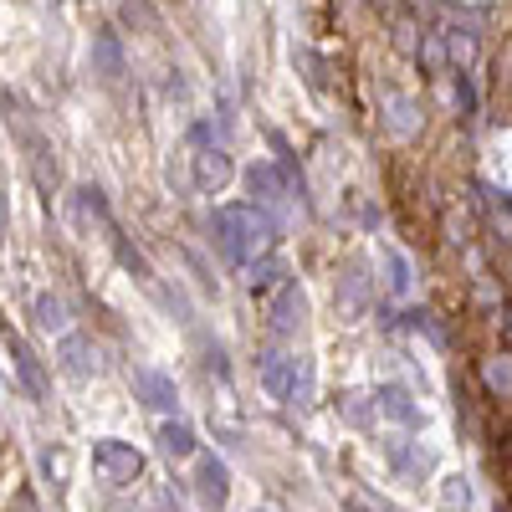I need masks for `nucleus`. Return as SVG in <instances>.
Segmentation results:
<instances>
[{"mask_svg":"<svg viewBox=\"0 0 512 512\" xmlns=\"http://www.w3.org/2000/svg\"><path fill=\"white\" fill-rule=\"evenodd\" d=\"M210 231H216L221 256L241 272L251 262H262V256H272V246H277V221L256 205H221L216 216H210Z\"/></svg>","mask_w":512,"mask_h":512,"instance_id":"nucleus-1","label":"nucleus"},{"mask_svg":"<svg viewBox=\"0 0 512 512\" xmlns=\"http://www.w3.org/2000/svg\"><path fill=\"white\" fill-rule=\"evenodd\" d=\"M246 190H251V205L267 210L272 221H282L292 205H308L303 175L292 169V159H282V164H251L246 169Z\"/></svg>","mask_w":512,"mask_h":512,"instance_id":"nucleus-2","label":"nucleus"},{"mask_svg":"<svg viewBox=\"0 0 512 512\" xmlns=\"http://www.w3.org/2000/svg\"><path fill=\"white\" fill-rule=\"evenodd\" d=\"M262 390L282 405H313V364L303 354H282V349H267L262 354Z\"/></svg>","mask_w":512,"mask_h":512,"instance_id":"nucleus-3","label":"nucleus"},{"mask_svg":"<svg viewBox=\"0 0 512 512\" xmlns=\"http://www.w3.org/2000/svg\"><path fill=\"white\" fill-rule=\"evenodd\" d=\"M93 466L108 487H134L139 472H144V456L128 446V441H98L93 446Z\"/></svg>","mask_w":512,"mask_h":512,"instance_id":"nucleus-4","label":"nucleus"},{"mask_svg":"<svg viewBox=\"0 0 512 512\" xmlns=\"http://www.w3.org/2000/svg\"><path fill=\"white\" fill-rule=\"evenodd\" d=\"M195 497H200V507H210V512H221V507L231 502V472H226V461H221L216 451H200V456H195Z\"/></svg>","mask_w":512,"mask_h":512,"instance_id":"nucleus-5","label":"nucleus"},{"mask_svg":"<svg viewBox=\"0 0 512 512\" xmlns=\"http://www.w3.org/2000/svg\"><path fill=\"white\" fill-rule=\"evenodd\" d=\"M303 318H308V297H303V287L287 282L282 292H272V303H267V328H272V338H297Z\"/></svg>","mask_w":512,"mask_h":512,"instance_id":"nucleus-6","label":"nucleus"},{"mask_svg":"<svg viewBox=\"0 0 512 512\" xmlns=\"http://www.w3.org/2000/svg\"><path fill=\"white\" fill-rule=\"evenodd\" d=\"M134 390H139V400H144L149 410H159L164 420H175L180 390H175V379H169V374H159V369H134Z\"/></svg>","mask_w":512,"mask_h":512,"instance_id":"nucleus-7","label":"nucleus"},{"mask_svg":"<svg viewBox=\"0 0 512 512\" xmlns=\"http://www.w3.org/2000/svg\"><path fill=\"white\" fill-rule=\"evenodd\" d=\"M6 359H11V369H16V379H21V390H26L31 400H47V374H41L36 354L26 349V338L11 333V328H6Z\"/></svg>","mask_w":512,"mask_h":512,"instance_id":"nucleus-8","label":"nucleus"},{"mask_svg":"<svg viewBox=\"0 0 512 512\" xmlns=\"http://www.w3.org/2000/svg\"><path fill=\"white\" fill-rule=\"evenodd\" d=\"M374 410L390 415L395 425H405V431H420V425H425V410L415 405V395L405 390V384H379V390H374Z\"/></svg>","mask_w":512,"mask_h":512,"instance_id":"nucleus-9","label":"nucleus"},{"mask_svg":"<svg viewBox=\"0 0 512 512\" xmlns=\"http://www.w3.org/2000/svg\"><path fill=\"white\" fill-rule=\"evenodd\" d=\"M384 461H390L405 482H425V477L436 472V456H431V451L415 446V441H395V436L384 441Z\"/></svg>","mask_w":512,"mask_h":512,"instance_id":"nucleus-10","label":"nucleus"},{"mask_svg":"<svg viewBox=\"0 0 512 512\" xmlns=\"http://www.w3.org/2000/svg\"><path fill=\"white\" fill-rule=\"evenodd\" d=\"M231 180V154H226V144H195V185L200 190H221Z\"/></svg>","mask_w":512,"mask_h":512,"instance_id":"nucleus-11","label":"nucleus"},{"mask_svg":"<svg viewBox=\"0 0 512 512\" xmlns=\"http://www.w3.org/2000/svg\"><path fill=\"white\" fill-rule=\"evenodd\" d=\"M287 282H292V277H287V262H282L277 251L246 267V292H251V297H272V292H282Z\"/></svg>","mask_w":512,"mask_h":512,"instance_id":"nucleus-12","label":"nucleus"},{"mask_svg":"<svg viewBox=\"0 0 512 512\" xmlns=\"http://www.w3.org/2000/svg\"><path fill=\"white\" fill-rule=\"evenodd\" d=\"M57 359L72 379H88L98 369V349H93V338H82V333H62V344H57Z\"/></svg>","mask_w":512,"mask_h":512,"instance_id":"nucleus-13","label":"nucleus"},{"mask_svg":"<svg viewBox=\"0 0 512 512\" xmlns=\"http://www.w3.org/2000/svg\"><path fill=\"white\" fill-rule=\"evenodd\" d=\"M159 451L169 456V461H185V456H200V446H195V431H190V420H159Z\"/></svg>","mask_w":512,"mask_h":512,"instance_id":"nucleus-14","label":"nucleus"},{"mask_svg":"<svg viewBox=\"0 0 512 512\" xmlns=\"http://www.w3.org/2000/svg\"><path fill=\"white\" fill-rule=\"evenodd\" d=\"M364 297H369V277H364V267L354 262L344 277H338V313L359 318V313H364Z\"/></svg>","mask_w":512,"mask_h":512,"instance_id":"nucleus-15","label":"nucleus"},{"mask_svg":"<svg viewBox=\"0 0 512 512\" xmlns=\"http://www.w3.org/2000/svg\"><path fill=\"white\" fill-rule=\"evenodd\" d=\"M93 67H98L103 82H118V77H123V47H118L113 31H98V36H93Z\"/></svg>","mask_w":512,"mask_h":512,"instance_id":"nucleus-16","label":"nucleus"},{"mask_svg":"<svg viewBox=\"0 0 512 512\" xmlns=\"http://www.w3.org/2000/svg\"><path fill=\"white\" fill-rule=\"evenodd\" d=\"M415 57H420V72H425V77H441V72H451V47H446V31H425Z\"/></svg>","mask_w":512,"mask_h":512,"instance_id":"nucleus-17","label":"nucleus"},{"mask_svg":"<svg viewBox=\"0 0 512 512\" xmlns=\"http://www.w3.org/2000/svg\"><path fill=\"white\" fill-rule=\"evenodd\" d=\"M446 31V47H451V72H472L477 62V31H461V26H441Z\"/></svg>","mask_w":512,"mask_h":512,"instance_id":"nucleus-18","label":"nucleus"},{"mask_svg":"<svg viewBox=\"0 0 512 512\" xmlns=\"http://www.w3.org/2000/svg\"><path fill=\"white\" fill-rule=\"evenodd\" d=\"M108 241H113V251H118V262H123L128 272H134V277H139L144 287H154V267L144 262V251H139V246H128V236H123L118 226L108 231Z\"/></svg>","mask_w":512,"mask_h":512,"instance_id":"nucleus-19","label":"nucleus"},{"mask_svg":"<svg viewBox=\"0 0 512 512\" xmlns=\"http://www.w3.org/2000/svg\"><path fill=\"white\" fill-rule=\"evenodd\" d=\"M77 216H82V221H98L103 231H113L108 200H103V190H98V185H82V190H77Z\"/></svg>","mask_w":512,"mask_h":512,"instance_id":"nucleus-20","label":"nucleus"},{"mask_svg":"<svg viewBox=\"0 0 512 512\" xmlns=\"http://www.w3.org/2000/svg\"><path fill=\"white\" fill-rule=\"evenodd\" d=\"M477 200H482V210L492 216V226H497L502 236H512V200H502L492 185H477Z\"/></svg>","mask_w":512,"mask_h":512,"instance_id":"nucleus-21","label":"nucleus"},{"mask_svg":"<svg viewBox=\"0 0 512 512\" xmlns=\"http://www.w3.org/2000/svg\"><path fill=\"white\" fill-rule=\"evenodd\" d=\"M36 323L47 328V333H72V328H67V308H62V297H52V292H41V297H36Z\"/></svg>","mask_w":512,"mask_h":512,"instance_id":"nucleus-22","label":"nucleus"},{"mask_svg":"<svg viewBox=\"0 0 512 512\" xmlns=\"http://www.w3.org/2000/svg\"><path fill=\"white\" fill-rule=\"evenodd\" d=\"M441 512H472V482H466V477H446L441 482Z\"/></svg>","mask_w":512,"mask_h":512,"instance_id":"nucleus-23","label":"nucleus"},{"mask_svg":"<svg viewBox=\"0 0 512 512\" xmlns=\"http://www.w3.org/2000/svg\"><path fill=\"white\" fill-rule=\"evenodd\" d=\"M482 379H487V390H492V395H512V359H507V354L487 359Z\"/></svg>","mask_w":512,"mask_h":512,"instance_id":"nucleus-24","label":"nucleus"},{"mask_svg":"<svg viewBox=\"0 0 512 512\" xmlns=\"http://www.w3.org/2000/svg\"><path fill=\"white\" fill-rule=\"evenodd\" d=\"M456 113L466 123L477 118V82H472V72H456Z\"/></svg>","mask_w":512,"mask_h":512,"instance_id":"nucleus-25","label":"nucleus"},{"mask_svg":"<svg viewBox=\"0 0 512 512\" xmlns=\"http://www.w3.org/2000/svg\"><path fill=\"white\" fill-rule=\"evenodd\" d=\"M384 267H390V292L405 297V292H410V267H405V256L390 251V256H384Z\"/></svg>","mask_w":512,"mask_h":512,"instance_id":"nucleus-26","label":"nucleus"},{"mask_svg":"<svg viewBox=\"0 0 512 512\" xmlns=\"http://www.w3.org/2000/svg\"><path fill=\"white\" fill-rule=\"evenodd\" d=\"M369 405H374V400H369ZM369 405H364V395H349V400H344V415H349L354 425H369Z\"/></svg>","mask_w":512,"mask_h":512,"instance_id":"nucleus-27","label":"nucleus"},{"mask_svg":"<svg viewBox=\"0 0 512 512\" xmlns=\"http://www.w3.org/2000/svg\"><path fill=\"white\" fill-rule=\"evenodd\" d=\"M349 512H374V507H369L364 497H349ZM379 512H384V507H379Z\"/></svg>","mask_w":512,"mask_h":512,"instance_id":"nucleus-28","label":"nucleus"},{"mask_svg":"<svg viewBox=\"0 0 512 512\" xmlns=\"http://www.w3.org/2000/svg\"><path fill=\"white\" fill-rule=\"evenodd\" d=\"M497 512H502V507H497Z\"/></svg>","mask_w":512,"mask_h":512,"instance_id":"nucleus-29","label":"nucleus"}]
</instances>
